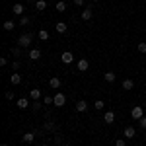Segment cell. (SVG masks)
Masks as SVG:
<instances>
[{
  "instance_id": "9c48e42d",
  "label": "cell",
  "mask_w": 146,
  "mask_h": 146,
  "mask_svg": "<svg viewBox=\"0 0 146 146\" xmlns=\"http://www.w3.org/2000/svg\"><path fill=\"white\" fill-rule=\"evenodd\" d=\"M60 84H62V80L58 78V76H53V78L49 80V86H51L53 90H58V88H60Z\"/></svg>"
},
{
  "instance_id": "7a4b0ae2",
  "label": "cell",
  "mask_w": 146,
  "mask_h": 146,
  "mask_svg": "<svg viewBox=\"0 0 146 146\" xmlns=\"http://www.w3.org/2000/svg\"><path fill=\"white\" fill-rule=\"evenodd\" d=\"M131 117H133L135 121H140V119L144 117V107H140V105H135V107L131 109Z\"/></svg>"
},
{
  "instance_id": "f546056e",
  "label": "cell",
  "mask_w": 146,
  "mask_h": 146,
  "mask_svg": "<svg viewBox=\"0 0 146 146\" xmlns=\"http://www.w3.org/2000/svg\"><path fill=\"white\" fill-rule=\"evenodd\" d=\"M45 131H55V123H53V121H49V123L45 125Z\"/></svg>"
},
{
  "instance_id": "30bf717a",
  "label": "cell",
  "mask_w": 146,
  "mask_h": 146,
  "mask_svg": "<svg viewBox=\"0 0 146 146\" xmlns=\"http://www.w3.org/2000/svg\"><path fill=\"white\" fill-rule=\"evenodd\" d=\"M27 58H29V60H39V58H41V51H39V49H31L29 55H27Z\"/></svg>"
},
{
  "instance_id": "ab89813d",
  "label": "cell",
  "mask_w": 146,
  "mask_h": 146,
  "mask_svg": "<svg viewBox=\"0 0 146 146\" xmlns=\"http://www.w3.org/2000/svg\"><path fill=\"white\" fill-rule=\"evenodd\" d=\"M92 2H100V0H92Z\"/></svg>"
},
{
  "instance_id": "d6986e66",
  "label": "cell",
  "mask_w": 146,
  "mask_h": 146,
  "mask_svg": "<svg viewBox=\"0 0 146 146\" xmlns=\"http://www.w3.org/2000/svg\"><path fill=\"white\" fill-rule=\"evenodd\" d=\"M18 107H20V109H27V107H29L27 98H20V100H18Z\"/></svg>"
},
{
  "instance_id": "836d02e7",
  "label": "cell",
  "mask_w": 146,
  "mask_h": 146,
  "mask_svg": "<svg viewBox=\"0 0 146 146\" xmlns=\"http://www.w3.org/2000/svg\"><path fill=\"white\" fill-rule=\"evenodd\" d=\"M31 105H33V109H35V111H39V109H41V103H39V101H33Z\"/></svg>"
},
{
  "instance_id": "cb8c5ba5",
  "label": "cell",
  "mask_w": 146,
  "mask_h": 146,
  "mask_svg": "<svg viewBox=\"0 0 146 146\" xmlns=\"http://www.w3.org/2000/svg\"><path fill=\"white\" fill-rule=\"evenodd\" d=\"M94 107H96L98 111H101V109L105 107V103H103V100H96V103H94Z\"/></svg>"
},
{
  "instance_id": "484cf974",
  "label": "cell",
  "mask_w": 146,
  "mask_h": 146,
  "mask_svg": "<svg viewBox=\"0 0 146 146\" xmlns=\"http://www.w3.org/2000/svg\"><path fill=\"white\" fill-rule=\"evenodd\" d=\"M29 22H31V20H29V16H22V18H20V25H27Z\"/></svg>"
},
{
  "instance_id": "e0dca14e",
  "label": "cell",
  "mask_w": 146,
  "mask_h": 146,
  "mask_svg": "<svg viewBox=\"0 0 146 146\" xmlns=\"http://www.w3.org/2000/svg\"><path fill=\"white\" fill-rule=\"evenodd\" d=\"M55 29H56V33H66V29H68V25L64 22H58L55 25Z\"/></svg>"
},
{
  "instance_id": "ffe728a7",
  "label": "cell",
  "mask_w": 146,
  "mask_h": 146,
  "mask_svg": "<svg viewBox=\"0 0 146 146\" xmlns=\"http://www.w3.org/2000/svg\"><path fill=\"white\" fill-rule=\"evenodd\" d=\"M133 88H135V82H133L131 78H127V80L123 82V90H127V92H129V90H133Z\"/></svg>"
},
{
  "instance_id": "4316f807",
  "label": "cell",
  "mask_w": 146,
  "mask_h": 146,
  "mask_svg": "<svg viewBox=\"0 0 146 146\" xmlns=\"http://www.w3.org/2000/svg\"><path fill=\"white\" fill-rule=\"evenodd\" d=\"M12 55L20 56V55H22V47H12Z\"/></svg>"
},
{
  "instance_id": "ac0fdd59",
  "label": "cell",
  "mask_w": 146,
  "mask_h": 146,
  "mask_svg": "<svg viewBox=\"0 0 146 146\" xmlns=\"http://www.w3.org/2000/svg\"><path fill=\"white\" fill-rule=\"evenodd\" d=\"M103 78H105V82H107V84H113V82L117 80V76H115V72H111V70H109V72H105V76H103Z\"/></svg>"
},
{
  "instance_id": "5bb4252c",
  "label": "cell",
  "mask_w": 146,
  "mask_h": 146,
  "mask_svg": "<svg viewBox=\"0 0 146 146\" xmlns=\"http://www.w3.org/2000/svg\"><path fill=\"white\" fill-rule=\"evenodd\" d=\"M33 140H35V133H25L22 136V142H25V144H31Z\"/></svg>"
},
{
  "instance_id": "4dcf8cb0",
  "label": "cell",
  "mask_w": 146,
  "mask_h": 146,
  "mask_svg": "<svg viewBox=\"0 0 146 146\" xmlns=\"http://www.w3.org/2000/svg\"><path fill=\"white\" fill-rule=\"evenodd\" d=\"M4 96H6V100H8V101H12V100H14V92H12V90H8L6 94H4Z\"/></svg>"
},
{
  "instance_id": "52a82bcc",
  "label": "cell",
  "mask_w": 146,
  "mask_h": 146,
  "mask_svg": "<svg viewBox=\"0 0 146 146\" xmlns=\"http://www.w3.org/2000/svg\"><path fill=\"white\" fill-rule=\"evenodd\" d=\"M76 66H78V70H80V72H86V70L90 68V60H88V58H80Z\"/></svg>"
},
{
  "instance_id": "44dd1931",
  "label": "cell",
  "mask_w": 146,
  "mask_h": 146,
  "mask_svg": "<svg viewBox=\"0 0 146 146\" xmlns=\"http://www.w3.org/2000/svg\"><path fill=\"white\" fill-rule=\"evenodd\" d=\"M2 27H4V31H14V27H16V23H14V22H10V20H6Z\"/></svg>"
},
{
  "instance_id": "d6a6232c",
  "label": "cell",
  "mask_w": 146,
  "mask_h": 146,
  "mask_svg": "<svg viewBox=\"0 0 146 146\" xmlns=\"http://www.w3.org/2000/svg\"><path fill=\"white\" fill-rule=\"evenodd\" d=\"M138 125H140L142 129H146V115H144V117H142V119H140V121H138Z\"/></svg>"
},
{
  "instance_id": "74e56055",
  "label": "cell",
  "mask_w": 146,
  "mask_h": 146,
  "mask_svg": "<svg viewBox=\"0 0 146 146\" xmlns=\"http://www.w3.org/2000/svg\"><path fill=\"white\" fill-rule=\"evenodd\" d=\"M60 146H70V144H60Z\"/></svg>"
},
{
  "instance_id": "1f68e13d",
  "label": "cell",
  "mask_w": 146,
  "mask_h": 146,
  "mask_svg": "<svg viewBox=\"0 0 146 146\" xmlns=\"http://www.w3.org/2000/svg\"><path fill=\"white\" fill-rule=\"evenodd\" d=\"M8 64V58L6 56H0V66H6Z\"/></svg>"
},
{
  "instance_id": "9a60e30c",
  "label": "cell",
  "mask_w": 146,
  "mask_h": 146,
  "mask_svg": "<svg viewBox=\"0 0 146 146\" xmlns=\"http://www.w3.org/2000/svg\"><path fill=\"white\" fill-rule=\"evenodd\" d=\"M29 98L33 101H39V98H41V90L39 88H33V90H29Z\"/></svg>"
},
{
  "instance_id": "7402d4cb",
  "label": "cell",
  "mask_w": 146,
  "mask_h": 146,
  "mask_svg": "<svg viewBox=\"0 0 146 146\" xmlns=\"http://www.w3.org/2000/svg\"><path fill=\"white\" fill-rule=\"evenodd\" d=\"M55 8H56V12H64V10H66V2H64V0H58Z\"/></svg>"
},
{
  "instance_id": "f35d334b",
  "label": "cell",
  "mask_w": 146,
  "mask_h": 146,
  "mask_svg": "<svg viewBox=\"0 0 146 146\" xmlns=\"http://www.w3.org/2000/svg\"><path fill=\"white\" fill-rule=\"evenodd\" d=\"M39 146H49V144H39Z\"/></svg>"
},
{
  "instance_id": "e575fe53",
  "label": "cell",
  "mask_w": 146,
  "mask_h": 146,
  "mask_svg": "<svg viewBox=\"0 0 146 146\" xmlns=\"http://www.w3.org/2000/svg\"><path fill=\"white\" fill-rule=\"evenodd\" d=\"M60 140H62V136H60V135H55V142H56V144H60Z\"/></svg>"
},
{
  "instance_id": "2e32d148",
  "label": "cell",
  "mask_w": 146,
  "mask_h": 146,
  "mask_svg": "<svg viewBox=\"0 0 146 146\" xmlns=\"http://www.w3.org/2000/svg\"><path fill=\"white\" fill-rule=\"evenodd\" d=\"M35 10L37 12H45L47 10V0H37V2H35Z\"/></svg>"
},
{
  "instance_id": "83f0119b",
  "label": "cell",
  "mask_w": 146,
  "mask_h": 146,
  "mask_svg": "<svg viewBox=\"0 0 146 146\" xmlns=\"http://www.w3.org/2000/svg\"><path fill=\"white\" fill-rule=\"evenodd\" d=\"M115 146H127V138H117L115 140Z\"/></svg>"
},
{
  "instance_id": "6da1fadb",
  "label": "cell",
  "mask_w": 146,
  "mask_h": 146,
  "mask_svg": "<svg viewBox=\"0 0 146 146\" xmlns=\"http://www.w3.org/2000/svg\"><path fill=\"white\" fill-rule=\"evenodd\" d=\"M31 41H33V35L22 33L20 37H18V47H29V45H31Z\"/></svg>"
},
{
  "instance_id": "8fae6325",
  "label": "cell",
  "mask_w": 146,
  "mask_h": 146,
  "mask_svg": "<svg viewBox=\"0 0 146 146\" xmlns=\"http://www.w3.org/2000/svg\"><path fill=\"white\" fill-rule=\"evenodd\" d=\"M103 121H105V125L115 123V111H105V117H103Z\"/></svg>"
},
{
  "instance_id": "603a6c76",
  "label": "cell",
  "mask_w": 146,
  "mask_h": 146,
  "mask_svg": "<svg viewBox=\"0 0 146 146\" xmlns=\"http://www.w3.org/2000/svg\"><path fill=\"white\" fill-rule=\"evenodd\" d=\"M39 39H41V41H47V39H49V31H47V29H39Z\"/></svg>"
},
{
  "instance_id": "5b68a950",
  "label": "cell",
  "mask_w": 146,
  "mask_h": 146,
  "mask_svg": "<svg viewBox=\"0 0 146 146\" xmlns=\"http://www.w3.org/2000/svg\"><path fill=\"white\" fill-rule=\"evenodd\" d=\"M80 18H82L84 22H90L92 18H94V10H92V8H84L82 14H80Z\"/></svg>"
},
{
  "instance_id": "8992f818",
  "label": "cell",
  "mask_w": 146,
  "mask_h": 146,
  "mask_svg": "<svg viewBox=\"0 0 146 146\" xmlns=\"http://www.w3.org/2000/svg\"><path fill=\"white\" fill-rule=\"evenodd\" d=\"M23 12H25V8H23V4H20V2L12 6V14H14V16H20V18H22Z\"/></svg>"
},
{
  "instance_id": "d4e9b609",
  "label": "cell",
  "mask_w": 146,
  "mask_h": 146,
  "mask_svg": "<svg viewBox=\"0 0 146 146\" xmlns=\"http://www.w3.org/2000/svg\"><path fill=\"white\" fill-rule=\"evenodd\" d=\"M136 51L144 55V53H146V41H142V43H138V45H136Z\"/></svg>"
},
{
  "instance_id": "277c9868",
  "label": "cell",
  "mask_w": 146,
  "mask_h": 146,
  "mask_svg": "<svg viewBox=\"0 0 146 146\" xmlns=\"http://www.w3.org/2000/svg\"><path fill=\"white\" fill-rule=\"evenodd\" d=\"M123 136L127 138V140H131V138H135V136H136V129H135V127H125V131H123Z\"/></svg>"
},
{
  "instance_id": "8d00e7d4",
  "label": "cell",
  "mask_w": 146,
  "mask_h": 146,
  "mask_svg": "<svg viewBox=\"0 0 146 146\" xmlns=\"http://www.w3.org/2000/svg\"><path fill=\"white\" fill-rule=\"evenodd\" d=\"M0 146H8V144H6V142H4V144H0Z\"/></svg>"
},
{
  "instance_id": "f1b7e54d",
  "label": "cell",
  "mask_w": 146,
  "mask_h": 146,
  "mask_svg": "<svg viewBox=\"0 0 146 146\" xmlns=\"http://www.w3.org/2000/svg\"><path fill=\"white\" fill-rule=\"evenodd\" d=\"M20 66H22V62H20V60H14V62H12V68H14V72H16V70H20Z\"/></svg>"
},
{
  "instance_id": "d590c367",
  "label": "cell",
  "mask_w": 146,
  "mask_h": 146,
  "mask_svg": "<svg viewBox=\"0 0 146 146\" xmlns=\"http://www.w3.org/2000/svg\"><path fill=\"white\" fill-rule=\"evenodd\" d=\"M74 4L76 6H84V0H74Z\"/></svg>"
},
{
  "instance_id": "3957f363",
  "label": "cell",
  "mask_w": 146,
  "mask_h": 146,
  "mask_svg": "<svg viewBox=\"0 0 146 146\" xmlns=\"http://www.w3.org/2000/svg\"><path fill=\"white\" fill-rule=\"evenodd\" d=\"M64 103H66V96H64V94H60V92H56V94H55V103H53V105L62 107Z\"/></svg>"
},
{
  "instance_id": "7c38bea8",
  "label": "cell",
  "mask_w": 146,
  "mask_h": 146,
  "mask_svg": "<svg viewBox=\"0 0 146 146\" xmlns=\"http://www.w3.org/2000/svg\"><path fill=\"white\" fill-rule=\"evenodd\" d=\"M10 82H12V86H20L22 84V76L18 72H14V74H10Z\"/></svg>"
},
{
  "instance_id": "4fadbf2b",
  "label": "cell",
  "mask_w": 146,
  "mask_h": 146,
  "mask_svg": "<svg viewBox=\"0 0 146 146\" xmlns=\"http://www.w3.org/2000/svg\"><path fill=\"white\" fill-rule=\"evenodd\" d=\"M86 109H88V101H86V100H80V101H76V111L84 113Z\"/></svg>"
},
{
  "instance_id": "ba28073f",
  "label": "cell",
  "mask_w": 146,
  "mask_h": 146,
  "mask_svg": "<svg viewBox=\"0 0 146 146\" xmlns=\"http://www.w3.org/2000/svg\"><path fill=\"white\" fill-rule=\"evenodd\" d=\"M60 60H62V62H64V64H70V62H72V60H74V55H72V53H70V51H64V53H62V55H60Z\"/></svg>"
}]
</instances>
